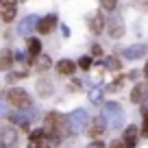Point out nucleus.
I'll return each instance as SVG.
<instances>
[{"label": "nucleus", "instance_id": "nucleus-1", "mask_svg": "<svg viewBox=\"0 0 148 148\" xmlns=\"http://www.w3.org/2000/svg\"><path fill=\"white\" fill-rule=\"evenodd\" d=\"M44 131H46V135L50 137L52 144H59L61 139H63V135L70 131V122H68V118H65V116L52 111V113H48V116H46Z\"/></svg>", "mask_w": 148, "mask_h": 148}, {"label": "nucleus", "instance_id": "nucleus-2", "mask_svg": "<svg viewBox=\"0 0 148 148\" xmlns=\"http://www.w3.org/2000/svg\"><path fill=\"white\" fill-rule=\"evenodd\" d=\"M5 100L9 102V105H13L15 109H28V107H31V98H28V94L24 92L22 87H11V89H7Z\"/></svg>", "mask_w": 148, "mask_h": 148}, {"label": "nucleus", "instance_id": "nucleus-3", "mask_svg": "<svg viewBox=\"0 0 148 148\" xmlns=\"http://www.w3.org/2000/svg\"><path fill=\"white\" fill-rule=\"evenodd\" d=\"M102 118H105L107 126H111V129L120 126V122L124 120L122 107H120V105H116V102H107V105H105V109H102Z\"/></svg>", "mask_w": 148, "mask_h": 148}, {"label": "nucleus", "instance_id": "nucleus-4", "mask_svg": "<svg viewBox=\"0 0 148 148\" xmlns=\"http://www.w3.org/2000/svg\"><path fill=\"white\" fill-rule=\"evenodd\" d=\"M28 148H52V142L44 129H35L28 137Z\"/></svg>", "mask_w": 148, "mask_h": 148}, {"label": "nucleus", "instance_id": "nucleus-5", "mask_svg": "<svg viewBox=\"0 0 148 148\" xmlns=\"http://www.w3.org/2000/svg\"><path fill=\"white\" fill-rule=\"evenodd\" d=\"M68 122H70V131L85 129V124H87V111L85 109H76L72 116H68Z\"/></svg>", "mask_w": 148, "mask_h": 148}, {"label": "nucleus", "instance_id": "nucleus-6", "mask_svg": "<svg viewBox=\"0 0 148 148\" xmlns=\"http://www.w3.org/2000/svg\"><path fill=\"white\" fill-rule=\"evenodd\" d=\"M15 2L18 0H0V18L5 22H11L15 18Z\"/></svg>", "mask_w": 148, "mask_h": 148}, {"label": "nucleus", "instance_id": "nucleus-7", "mask_svg": "<svg viewBox=\"0 0 148 148\" xmlns=\"http://www.w3.org/2000/svg\"><path fill=\"white\" fill-rule=\"evenodd\" d=\"M55 26H57V15H55V13L46 15V18H42L39 22H37V31L42 33V35L52 33V31H55Z\"/></svg>", "mask_w": 148, "mask_h": 148}, {"label": "nucleus", "instance_id": "nucleus-8", "mask_svg": "<svg viewBox=\"0 0 148 148\" xmlns=\"http://www.w3.org/2000/svg\"><path fill=\"white\" fill-rule=\"evenodd\" d=\"M0 142L5 144L7 148L15 146V144H18V131L11 129V126H5V129L0 131Z\"/></svg>", "mask_w": 148, "mask_h": 148}, {"label": "nucleus", "instance_id": "nucleus-9", "mask_svg": "<svg viewBox=\"0 0 148 148\" xmlns=\"http://www.w3.org/2000/svg\"><path fill=\"white\" fill-rule=\"evenodd\" d=\"M37 22H39V20L35 18V15H28V18H24L22 22H20V26H18V33L20 35H31V31L33 28H37Z\"/></svg>", "mask_w": 148, "mask_h": 148}, {"label": "nucleus", "instance_id": "nucleus-10", "mask_svg": "<svg viewBox=\"0 0 148 148\" xmlns=\"http://www.w3.org/2000/svg\"><path fill=\"white\" fill-rule=\"evenodd\" d=\"M107 129V122H105V118H96V120L92 122V126H89V131H87V135H92V137H98V135H102V131Z\"/></svg>", "mask_w": 148, "mask_h": 148}, {"label": "nucleus", "instance_id": "nucleus-11", "mask_svg": "<svg viewBox=\"0 0 148 148\" xmlns=\"http://www.w3.org/2000/svg\"><path fill=\"white\" fill-rule=\"evenodd\" d=\"M122 55L126 57V59H139V57L146 55V46H142V44H137V46H131V48H124V52Z\"/></svg>", "mask_w": 148, "mask_h": 148}, {"label": "nucleus", "instance_id": "nucleus-12", "mask_svg": "<svg viewBox=\"0 0 148 148\" xmlns=\"http://www.w3.org/2000/svg\"><path fill=\"white\" fill-rule=\"evenodd\" d=\"M74 70H76V63H74V61H70V59H61L59 63H57V72L63 74V76H70Z\"/></svg>", "mask_w": 148, "mask_h": 148}, {"label": "nucleus", "instance_id": "nucleus-13", "mask_svg": "<svg viewBox=\"0 0 148 148\" xmlns=\"http://www.w3.org/2000/svg\"><path fill=\"white\" fill-rule=\"evenodd\" d=\"M11 65H13V52L9 50V48H5V50L0 52V70H9Z\"/></svg>", "mask_w": 148, "mask_h": 148}, {"label": "nucleus", "instance_id": "nucleus-14", "mask_svg": "<svg viewBox=\"0 0 148 148\" xmlns=\"http://www.w3.org/2000/svg\"><path fill=\"white\" fill-rule=\"evenodd\" d=\"M89 28H92V33H96V35L102 33V28H105V18H102V13H96L89 20Z\"/></svg>", "mask_w": 148, "mask_h": 148}, {"label": "nucleus", "instance_id": "nucleus-15", "mask_svg": "<svg viewBox=\"0 0 148 148\" xmlns=\"http://www.w3.org/2000/svg\"><path fill=\"white\" fill-rule=\"evenodd\" d=\"M122 33H124V28H122V20H118V15H113L109 22V35L111 37H120Z\"/></svg>", "mask_w": 148, "mask_h": 148}, {"label": "nucleus", "instance_id": "nucleus-16", "mask_svg": "<svg viewBox=\"0 0 148 148\" xmlns=\"http://www.w3.org/2000/svg\"><path fill=\"white\" fill-rule=\"evenodd\" d=\"M146 92H148V83H139L137 87L131 92V100L133 102H142L144 96H146Z\"/></svg>", "mask_w": 148, "mask_h": 148}, {"label": "nucleus", "instance_id": "nucleus-17", "mask_svg": "<svg viewBox=\"0 0 148 148\" xmlns=\"http://www.w3.org/2000/svg\"><path fill=\"white\" fill-rule=\"evenodd\" d=\"M124 142L129 144V148H133L137 144V126H126L124 131Z\"/></svg>", "mask_w": 148, "mask_h": 148}, {"label": "nucleus", "instance_id": "nucleus-18", "mask_svg": "<svg viewBox=\"0 0 148 148\" xmlns=\"http://www.w3.org/2000/svg\"><path fill=\"white\" fill-rule=\"evenodd\" d=\"M26 48H28V55L35 59V57H39V52H42V42H39V39H35V37H31V39H28V44H26Z\"/></svg>", "mask_w": 148, "mask_h": 148}, {"label": "nucleus", "instance_id": "nucleus-19", "mask_svg": "<svg viewBox=\"0 0 148 148\" xmlns=\"http://www.w3.org/2000/svg\"><path fill=\"white\" fill-rule=\"evenodd\" d=\"M35 68L42 72V70H48L50 68V57H46V55H42L39 59H37V63H35Z\"/></svg>", "mask_w": 148, "mask_h": 148}, {"label": "nucleus", "instance_id": "nucleus-20", "mask_svg": "<svg viewBox=\"0 0 148 148\" xmlns=\"http://www.w3.org/2000/svg\"><path fill=\"white\" fill-rule=\"evenodd\" d=\"M37 92L42 94V96H48V94L52 92V85L48 83V81H39V83H37Z\"/></svg>", "mask_w": 148, "mask_h": 148}, {"label": "nucleus", "instance_id": "nucleus-21", "mask_svg": "<svg viewBox=\"0 0 148 148\" xmlns=\"http://www.w3.org/2000/svg\"><path fill=\"white\" fill-rule=\"evenodd\" d=\"M107 68L109 70H120V63H118V57H107Z\"/></svg>", "mask_w": 148, "mask_h": 148}, {"label": "nucleus", "instance_id": "nucleus-22", "mask_svg": "<svg viewBox=\"0 0 148 148\" xmlns=\"http://www.w3.org/2000/svg\"><path fill=\"white\" fill-rule=\"evenodd\" d=\"M79 68L89 70V68H92V57H81V59H79Z\"/></svg>", "mask_w": 148, "mask_h": 148}, {"label": "nucleus", "instance_id": "nucleus-23", "mask_svg": "<svg viewBox=\"0 0 148 148\" xmlns=\"http://www.w3.org/2000/svg\"><path fill=\"white\" fill-rule=\"evenodd\" d=\"M109 148H129V144H126L124 139H113V142L109 144Z\"/></svg>", "mask_w": 148, "mask_h": 148}, {"label": "nucleus", "instance_id": "nucleus-24", "mask_svg": "<svg viewBox=\"0 0 148 148\" xmlns=\"http://www.w3.org/2000/svg\"><path fill=\"white\" fill-rule=\"evenodd\" d=\"M142 135H148V109H144V124H142Z\"/></svg>", "mask_w": 148, "mask_h": 148}, {"label": "nucleus", "instance_id": "nucleus-25", "mask_svg": "<svg viewBox=\"0 0 148 148\" xmlns=\"http://www.w3.org/2000/svg\"><path fill=\"white\" fill-rule=\"evenodd\" d=\"M102 7L109 9V11H113V9H116V0H102Z\"/></svg>", "mask_w": 148, "mask_h": 148}, {"label": "nucleus", "instance_id": "nucleus-26", "mask_svg": "<svg viewBox=\"0 0 148 148\" xmlns=\"http://www.w3.org/2000/svg\"><path fill=\"white\" fill-rule=\"evenodd\" d=\"M92 102H100V89H94L92 92Z\"/></svg>", "mask_w": 148, "mask_h": 148}, {"label": "nucleus", "instance_id": "nucleus-27", "mask_svg": "<svg viewBox=\"0 0 148 148\" xmlns=\"http://www.w3.org/2000/svg\"><path fill=\"white\" fill-rule=\"evenodd\" d=\"M87 148H107V146H105L102 142H92V144H89Z\"/></svg>", "mask_w": 148, "mask_h": 148}, {"label": "nucleus", "instance_id": "nucleus-28", "mask_svg": "<svg viewBox=\"0 0 148 148\" xmlns=\"http://www.w3.org/2000/svg\"><path fill=\"white\" fill-rule=\"evenodd\" d=\"M92 52H94V55H102V48L98 46V44H94V46H92Z\"/></svg>", "mask_w": 148, "mask_h": 148}, {"label": "nucleus", "instance_id": "nucleus-29", "mask_svg": "<svg viewBox=\"0 0 148 148\" xmlns=\"http://www.w3.org/2000/svg\"><path fill=\"white\" fill-rule=\"evenodd\" d=\"M5 113H7V105L0 100V116H5Z\"/></svg>", "mask_w": 148, "mask_h": 148}, {"label": "nucleus", "instance_id": "nucleus-30", "mask_svg": "<svg viewBox=\"0 0 148 148\" xmlns=\"http://www.w3.org/2000/svg\"><path fill=\"white\" fill-rule=\"evenodd\" d=\"M0 148H7V146H5V144H2V142H0Z\"/></svg>", "mask_w": 148, "mask_h": 148}]
</instances>
